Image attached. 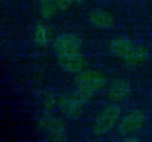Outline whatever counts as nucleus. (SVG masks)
<instances>
[{"label":"nucleus","mask_w":152,"mask_h":142,"mask_svg":"<svg viewBox=\"0 0 152 142\" xmlns=\"http://www.w3.org/2000/svg\"><path fill=\"white\" fill-rule=\"evenodd\" d=\"M55 3L58 6L59 11H66L69 8L74 0H55Z\"/></svg>","instance_id":"4468645a"},{"label":"nucleus","mask_w":152,"mask_h":142,"mask_svg":"<svg viewBox=\"0 0 152 142\" xmlns=\"http://www.w3.org/2000/svg\"><path fill=\"white\" fill-rule=\"evenodd\" d=\"M59 65L66 72L80 73L86 67V60L82 53L65 59H58Z\"/></svg>","instance_id":"9d476101"},{"label":"nucleus","mask_w":152,"mask_h":142,"mask_svg":"<svg viewBox=\"0 0 152 142\" xmlns=\"http://www.w3.org/2000/svg\"><path fill=\"white\" fill-rule=\"evenodd\" d=\"M82 41L75 34L65 32L56 36L53 41V50L57 59H65L81 53Z\"/></svg>","instance_id":"7ed1b4c3"},{"label":"nucleus","mask_w":152,"mask_h":142,"mask_svg":"<svg viewBox=\"0 0 152 142\" xmlns=\"http://www.w3.org/2000/svg\"><path fill=\"white\" fill-rule=\"evenodd\" d=\"M105 84L106 77L102 73L94 70L82 71L75 80L76 92L86 102Z\"/></svg>","instance_id":"f257e3e1"},{"label":"nucleus","mask_w":152,"mask_h":142,"mask_svg":"<svg viewBox=\"0 0 152 142\" xmlns=\"http://www.w3.org/2000/svg\"><path fill=\"white\" fill-rule=\"evenodd\" d=\"M43 126L47 136L53 141H64L66 132L61 124L53 117H45L43 118Z\"/></svg>","instance_id":"1a4fd4ad"},{"label":"nucleus","mask_w":152,"mask_h":142,"mask_svg":"<svg viewBox=\"0 0 152 142\" xmlns=\"http://www.w3.org/2000/svg\"><path fill=\"white\" fill-rule=\"evenodd\" d=\"M122 110L118 103L111 102L104 106L98 113L94 124V133L97 135L108 133L119 122Z\"/></svg>","instance_id":"f03ea898"},{"label":"nucleus","mask_w":152,"mask_h":142,"mask_svg":"<svg viewBox=\"0 0 152 142\" xmlns=\"http://www.w3.org/2000/svg\"><path fill=\"white\" fill-rule=\"evenodd\" d=\"M88 20L94 27L99 29H110L114 24L112 15L109 12L100 8H95L89 12Z\"/></svg>","instance_id":"6e6552de"},{"label":"nucleus","mask_w":152,"mask_h":142,"mask_svg":"<svg viewBox=\"0 0 152 142\" xmlns=\"http://www.w3.org/2000/svg\"><path fill=\"white\" fill-rule=\"evenodd\" d=\"M132 92L131 83L126 79H116L111 82L108 89V98L111 102L119 103L125 101Z\"/></svg>","instance_id":"39448f33"},{"label":"nucleus","mask_w":152,"mask_h":142,"mask_svg":"<svg viewBox=\"0 0 152 142\" xmlns=\"http://www.w3.org/2000/svg\"><path fill=\"white\" fill-rule=\"evenodd\" d=\"M84 103H86V101L77 92L69 95H62L58 101L61 111L68 117L79 115Z\"/></svg>","instance_id":"423d86ee"},{"label":"nucleus","mask_w":152,"mask_h":142,"mask_svg":"<svg viewBox=\"0 0 152 142\" xmlns=\"http://www.w3.org/2000/svg\"><path fill=\"white\" fill-rule=\"evenodd\" d=\"M145 123V116L141 110H133L125 115L118 126V131L123 135H130L140 130Z\"/></svg>","instance_id":"20e7f679"},{"label":"nucleus","mask_w":152,"mask_h":142,"mask_svg":"<svg viewBox=\"0 0 152 142\" xmlns=\"http://www.w3.org/2000/svg\"><path fill=\"white\" fill-rule=\"evenodd\" d=\"M34 41L38 46L47 45L49 41V32L47 27L43 23H38L34 30Z\"/></svg>","instance_id":"f8f14e48"},{"label":"nucleus","mask_w":152,"mask_h":142,"mask_svg":"<svg viewBox=\"0 0 152 142\" xmlns=\"http://www.w3.org/2000/svg\"><path fill=\"white\" fill-rule=\"evenodd\" d=\"M85 0H74V2L75 3H77V4H80V3H82V2H84Z\"/></svg>","instance_id":"2eb2a0df"},{"label":"nucleus","mask_w":152,"mask_h":142,"mask_svg":"<svg viewBox=\"0 0 152 142\" xmlns=\"http://www.w3.org/2000/svg\"><path fill=\"white\" fill-rule=\"evenodd\" d=\"M148 51L142 46L136 45L133 53L126 60V62L132 66H137L142 64L148 58Z\"/></svg>","instance_id":"ddd939ff"},{"label":"nucleus","mask_w":152,"mask_h":142,"mask_svg":"<svg viewBox=\"0 0 152 142\" xmlns=\"http://www.w3.org/2000/svg\"><path fill=\"white\" fill-rule=\"evenodd\" d=\"M38 8L42 17L45 19L53 18L59 11L55 0H40Z\"/></svg>","instance_id":"9b49d317"},{"label":"nucleus","mask_w":152,"mask_h":142,"mask_svg":"<svg viewBox=\"0 0 152 142\" xmlns=\"http://www.w3.org/2000/svg\"><path fill=\"white\" fill-rule=\"evenodd\" d=\"M136 44L129 38L120 36L112 39L110 43V52L117 58L126 61L133 53Z\"/></svg>","instance_id":"0eeeda50"}]
</instances>
